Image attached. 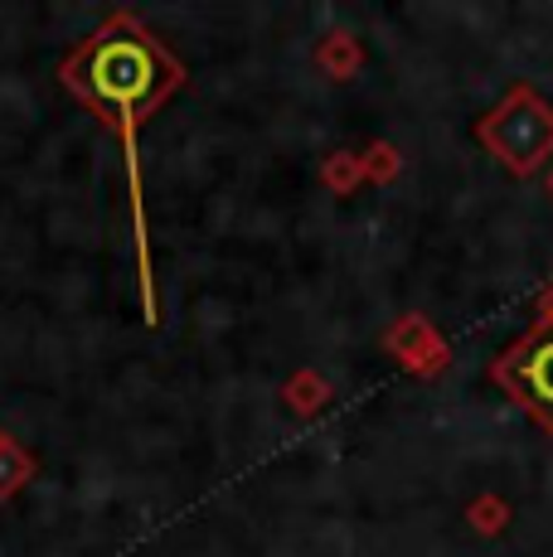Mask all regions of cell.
Instances as JSON below:
<instances>
[{
    "label": "cell",
    "instance_id": "obj_1",
    "mask_svg": "<svg viewBox=\"0 0 553 557\" xmlns=\"http://www.w3.org/2000/svg\"><path fill=\"white\" fill-rule=\"evenodd\" d=\"M476 136H481L486 151H491L509 175L525 180L553 156V107L539 98L534 88L519 83V88H509L495 112L476 126Z\"/></svg>",
    "mask_w": 553,
    "mask_h": 557
},
{
    "label": "cell",
    "instance_id": "obj_2",
    "mask_svg": "<svg viewBox=\"0 0 553 557\" xmlns=\"http://www.w3.org/2000/svg\"><path fill=\"white\" fill-rule=\"evenodd\" d=\"M495 383L509 393L544 432H553V330L534 325L495 359Z\"/></svg>",
    "mask_w": 553,
    "mask_h": 557
},
{
    "label": "cell",
    "instance_id": "obj_3",
    "mask_svg": "<svg viewBox=\"0 0 553 557\" xmlns=\"http://www.w3.org/2000/svg\"><path fill=\"white\" fill-rule=\"evenodd\" d=\"M505 519H509V505L500 495H481L471 505V523L476 529H486V533H495V529H505Z\"/></svg>",
    "mask_w": 553,
    "mask_h": 557
},
{
    "label": "cell",
    "instance_id": "obj_4",
    "mask_svg": "<svg viewBox=\"0 0 553 557\" xmlns=\"http://www.w3.org/2000/svg\"><path fill=\"white\" fill-rule=\"evenodd\" d=\"M534 315H539V325H544V330H553V286H549V292H544V296H539Z\"/></svg>",
    "mask_w": 553,
    "mask_h": 557
},
{
    "label": "cell",
    "instance_id": "obj_5",
    "mask_svg": "<svg viewBox=\"0 0 553 557\" xmlns=\"http://www.w3.org/2000/svg\"><path fill=\"white\" fill-rule=\"evenodd\" d=\"M549 195H553V175H549Z\"/></svg>",
    "mask_w": 553,
    "mask_h": 557
}]
</instances>
